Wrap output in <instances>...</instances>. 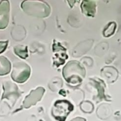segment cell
Wrapping results in <instances>:
<instances>
[{
	"label": "cell",
	"instance_id": "1",
	"mask_svg": "<svg viewBox=\"0 0 121 121\" xmlns=\"http://www.w3.org/2000/svg\"><path fill=\"white\" fill-rule=\"evenodd\" d=\"M64 78L69 84L78 86L85 78V69L77 61H69L63 69Z\"/></svg>",
	"mask_w": 121,
	"mask_h": 121
},
{
	"label": "cell",
	"instance_id": "2",
	"mask_svg": "<svg viewBox=\"0 0 121 121\" xmlns=\"http://www.w3.org/2000/svg\"><path fill=\"white\" fill-rule=\"evenodd\" d=\"M21 7L27 14L36 17H47L51 13V7L45 1H24Z\"/></svg>",
	"mask_w": 121,
	"mask_h": 121
},
{
	"label": "cell",
	"instance_id": "3",
	"mask_svg": "<svg viewBox=\"0 0 121 121\" xmlns=\"http://www.w3.org/2000/svg\"><path fill=\"white\" fill-rule=\"evenodd\" d=\"M74 106L66 100H58L55 102L51 111L53 118L58 121H65L67 116L73 111Z\"/></svg>",
	"mask_w": 121,
	"mask_h": 121
},
{
	"label": "cell",
	"instance_id": "4",
	"mask_svg": "<svg viewBox=\"0 0 121 121\" xmlns=\"http://www.w3.org/2000/svg\"><path fill=\"white\" fill-rule=\"evenodd\" d=\"M30 67L26 63L18 61L13 65L11 78L16 82L22 83L25 82L30 75Z\"/></svg>",
	"mask_w": 121,
	"mask_h": 121
},
{
	"label": "cell",
	"instance_id": "5",
	"mask_svg": "<svg viewBox=\"0 0 121 121\" xmlns=\"http://www.w3.org/2000/svg\"><path fill=\"white\" fill-rule=\"evenodd\" d=\"M53 55V65L56 67H59L64 64L65 60L68 59L66 53V49L60 44L59 42L54 41L52 46Z\"/></svg>",
	"mask_w": 121,
	"mask_h": 121
},
{
	"label": "cell",
	"instance_id": "6",
	"mask_svg": "<svg viewBox=\"0 0 121 121\" xmlns=\"http://www.w3.org/2000/svg\"><path fill=\"white\" fill-rule=\"evenodd\" d=\"M45 91V89L42 87H39L31 91L30 94L25 98L23 104V107L24 108L28 109L33 105H36L37 102L41 100Z\"/></svg>",
	"mask_w": 121,
	"mask_h": 121
},
{
	"label": "cell",
	"instance_id": "7",
	"mask_svg": "<svg viewBox=\"0 0 121 121\" xmlns=\"http://www.w3.org/2000/svg\"><path fill=\"white\" fill-rule=\"evenodd\" d=\"M4 93L2 95V99H7L10 100L14 98V100H16L20 96L19 88L16 85L13 83L11 82H5L3 84Z\"/></svg>",
	"mask_w": 121,
	"mask_h": 121
},
{
	"label": "cell",
	"instance_id": "8",
	"mask_svg": "<svg viewBox=\"0 0 121 121\" xmlns=\"http://www.w3.org/2000/svg\"><path fill=\"white\" fill-rule=\"evenodd\" d=\"M9 18V2L8 1L0 2V29L7 27Z\"/></svg>",
	"mask_w": 121,
	"mask_h": 121
},
{
	"label": "cell",
	"instance_id": "9",
	"mask_svg": "<svg viewBox=\"0 0 121 121\" xmlns=\"http://www.w3.org/2000/svg\"><path fill=\"white\" fill-rule=\"evenodd\" d=\"M83 14L88 17H94L96 12V4L93 1H83L81 5Z\"/></svg>",
	"mask_w": 121,
	"mask_h": 121
},
{
	"label": "cell",
	"instance_id": "10",
	"mask_svg": "<svg viewBox=\"0 0 121 121\" xmlns=\"http://www.w3.org/2000/svg\"><path fill=\"white\" fill-rule=\"evenodd\" d=\"M11 63L9 60L4 56L0 57V76L8 74L11 70Z\"/></svg>",
	"mask_w": 121,
	"mask_h": 121
},
{
	"label": "cell",
	"instance_id": "11",
	"mask_svg": "<svg viewBox=\"0 0 121 121\" xmlns=\"http://www.w3.org/2000/svg\"><path fill=\"white\" fill-rule=\"evenodd\" d=\"M14 52L17 56L23 59H26L28 57V50L27 46L17 45L14 47Z\"/></svg>",
	"mask_w": 121,
	"mask_h": 121
},
{
	"label": "cell",
	"instance_id": "12",
	"mask_svg": "<svg viewBox=\"0 0 121 121\" xmlns=\"http://www.w3.org/2000/svg\"><path fill=\"white\" fill-rule=\"evenodd\" d=\"M116 24L115 22H110L107 25L103 31V34L105 37H109L114 34L116 30Z\"/></svg>",
	"mask_w": 121,
	"mask_h": 121
},
{
	"label": "cell",
	"instance_id": "13",
	"mask_svg": "<svg viewBox=\"0 0 121 121\" xmlns=\"http://www.w3.org/2000/svg\"><path fill=\"white\" fill-rule=\"evenodd\" d=\"M8 43V41H0V54L5 50V49L7 48Z\"/></svg>",
	"mask_w": 121,
	"mask_h": 121
},
{
	"label": "cell",
	"instance_id": "14",
	"mask_svg": "<svg viewBox=\"0 0 121 121\" xmlns=\"http://www.w3.org/2000/svg\"><path fill=\"white\" fill-rule=\"evenodd\" d=\"M71 121H85V119L83 118H79V117H77V118H74Z\"/></svg>",
	"mask_w": 121,
	"mask_h": 121
}]
</instances>
